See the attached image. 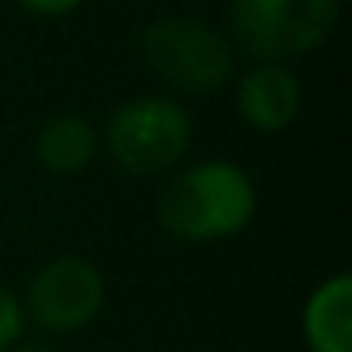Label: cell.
I'll use <instances>...</instances> for the list:
<instances>
[{
	"label": "cell",
	"instance_id": "6da1fadb",
	"mask_svg": "<svg viewBox=\"0 0 352 352\" xmlns=\"http://www.w3.org/2000/svg\"><path fill=\"white\" fill-rule=\"evenodd\" d=\"M259 211L252 173L232 159H197L176 166L155 201L159 228L187 245H214L242 235Z\"/></svg>",
	"mask_w": 352,
	"mask_h": 352
},
{
	"label": "cell",
	"instance_id": "7a4b0ae2",
	"mask_svg": "<svg viewBox=\"0 0 352 352\" xmlns=\"http://www.w3.org/2000/svg\"><path fill=\"white\" fill-rule=\"evenodd\" d=\"M194 145V114L173 94H138L121 100L100 131L111 162L138 180L173 173Z\"/></svg>",
	"mask_w": 352,
	"mask_h": 352
},
{
	"label": "cell",
	"instance_id": "3957f363",
	"mask_svg": "<svg viewBox=\"0 0 352 352\" xmlns=\"http://www.w3.org/2000/svg\"><path fill=\"white\" fill-rule=\"evenodd\" d=\"M145 69L176 94H218L239 73V52L232 38L190 14H162L145 25L138 38Z\"/></svg>",
	"mask_w": 352,
	"mask_h": 352
},
{
	"label": "cell",
	"instance_id": "277c9868",
	"mask_svg": "<svg viewBox=\"0 0 352 352\" xmlns=\"http://www.w3.org/2000/svg\"><path fill=\"white\" fill-rule=\"evenodd\" d=\"M338 0H228V38L252 63H287L318 52L338 28Z\"/></svg>",
	"mask_w": 352,
	"mask_h": 352
},
{
	"label": "cell",
	"instance_id": "5b68a950",
	"mask_svg": "<svg viewBox=\"0 0 352 352\" xmlns=\"http://www.w3.org/2000/svg\"><path fill=\"white\" fill-rule=\"evenodd\" d=\"M21 304L28 328H38L49 338L80 335L107 307V276L87 256H52L32 273Z\"/></svg>",
	"mask_w": 352,
	"mask_h": 352
},
{
	"label": "cell",
	"instance_id": "8992f818",
	"mask_svg": "<svg viewBox=\"0 0 352 352\" xmlns=\"http://www.w3.org/2000/svg\"><path fill=\"white\" fill-rule=\"evenodd\" d=\"M232 87L235 114L256 135H280L300 118L304 87L287 63H249V69L235 73Z\"/></svg>",
	"mask_w": 352,
	"mask_h": 352
},
{
	"label": "cell",
	"instance_id": "52a82bcc",
	"mask_svg": "<svg viewBox=\"0 0 352 352\" xmlns=\"http://www.w3.org/2000/svg\"><path fill=\"white\" fill-rule=\"evenodd\" d=\"M300 338L307 352H352V276H324L300 307Z\"/></svg>",
	"mask_w": 352,
	"mask_h": 352
},
{
	"label": "cell",
	"instance_id": "ba28073f",
	"mask_svg": "<svg viewBox=\"0 0 352 352\" xmlns=\"http://www.w3.org/2000/svg\"><path fill=\"white\" fill-rule=\"evenodd\" d=\"M100 155V128L83 114H56L35 131V159L52 176H80Z\"/></svg>",
	"mask_w": 352,
	"mask_h": 352
},
{
	"label": "cell",
	"instance_id": "9c48e42d",
	"mask_svg": "<svg viewBox=\"0 0 352 352\" xmlns=\"http://www.w3.org/2000/svg\"><path fill=\"white\" fill-rule=\"evenodd\" d=\"M28 335V314L21 294L8 283H0V352H11Z\"/></svg>",
	"mask_w": 352,
	"mask_h": 352
},
{
	"label": "cell",
	"instance_id": "30bf717a",
	"mask_svg": "<svg viewBox=\"0 0 352 352\" xmlns=\"http://www.w3.org/2000/svg\"><path fill=\"white\" fill-rule=\"evenodd\" d=\"M14 4L32 14V18H45V21H56V18H69L83 8V0H14Z\"/></svg>",
	"mask_w": 352,
	"mask_h": 352
},
{
	"label": "cell",
	"instance_id": "8fae6325",
	"mask_svg": "<svg viewBox=\"0 0 352 352\" xmlns=\"http://www.w3.org/2000/svg\"><path fill=\"white\" fill-rule=\"evenodd\" d=\"M11 352H56V349H52V342H45V338H28V335H25Z\"/></svg>",
	"mask_w": 352,
	"mask_h": 352
}]
</instances>
